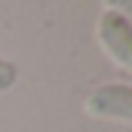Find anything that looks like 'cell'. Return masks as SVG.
Masks as SVG:
<instances>
[{"mask_svg": "<svg viewBox=\"0 0 132 132\" xmlns=\"http://www.w3.org/2000/svg\"><path fill=\"white\" fill-rule=\"evenodd\" d=\"M97 40L119 68L132 73V22L127 16L105 8L97 19Z\"/></svg>", "mask_w": 132, "mask_h": 132, "instance_id": "cell-1", "label": "cell"}, {"mask_svg": "<svg viewBox=\"0 0 132 132\" xmlns=\"http://www.w3.org/2000/svg\"><path fill=\"white\" fill-rule=\"evenodd\" d=\"M84 111L94 119H113V121L132 124V86L127 84H100L86 94Z\"/></svg>", "mask_w": 132, "mask_h": 132, "instance_id": "cell-2", "label": "cell"}, {"mask_svg": "<svg viewBox=\"0 0 132 132\" xmlns=\"http://www.w3.org/2000/svg\"><path fill=\"white\" fill-rule=\"evenodd\" d=\"M16 78H19V70H16V65L8 62V59H0V94L8 92V89L16 84Z\"/></svg>", "mask_w": 132, "mask_h": 132, "instance_id": "cell-3", "label": "cell"}, {"mask_svg": "<svg viewBox=\"0 0 132 132\" xmlns=\"http://www.w3.org/2000/svg\"><path fill=\"white\" fill-rule=\"evenodd\" d=\"M108 8H113V11H119L121 16H127V14H132V0H108Z\"/></svg>", "mask_w": 132, "mask_h": 132, "instance_id": "cell-4", "label": "cell"}]
</instances>
